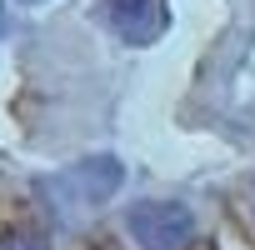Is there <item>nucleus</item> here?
Segmentation results:
<instances>
[{
	"label": "nucleus",
	"mask_w": 255,
	"mask_h": 250,
	"mask_svg": "<svg viewBox=\"0 0 255 250\" xmlns=\"http://www.w3.org/2000/svg\"><path fill=\"white\" fill-rule=\"evenodd\" d=\"M25 5H45V0H25Z\"/></svg>",
	"instance_id": "nucleus-5"
},
{
	"label": "nucleus",
	"mask_w": 255,
	"mask_h": 250,
	"mask_svg": "<svg viewBox=\"0 0 255 250\" xmlns=\"http://www.w3.org/2000/svg\"><path fill=\"white\" fill-rule=\"evenodd\" d=\"M0 250H45V240L30 235V230H10L5 240H0Z\"/></svg>",
	"instance_id": "nucleus-4"
},
{
	"label": "nucleus",
	"mask_w": 255,
	"mask_h": 250,
	"mask_svg": "<svg viewBox=\"0 0 255 250\" xmlns=\"http://www.w3.org/2000/svg\"><path fill=\"white\" fill-rule=\"evenodd\" d=\"M125 180V165L120 155H85L75 165H65L60 175L45 180L50 195H65V205H105Z\"/></svg>",
	"instance_id": "nucleus-2"
},
{
	"label": "nucleus",
	"mask_w": 255,
	"mask_h": 250,
	"mask_svg": "<svg viewBox=\"0 0 255 250\" xmlns=\"http://www.w3.org/2000/svg\"><path fill=\"white\" fill-rule=\"evenodd\" d=\"M125 230L140 250H185L195 240V210L185 200H140L125 210Z\"/></svg>",
	"instance_id": "nucleus-1"
},
{
	"label": "nucleus",
	"mask_w": 255,
	"mask_h": 250,
	"mask_svg": "<svg viewBox=\"0 0 255 250\" xmlns=\"http://www.w3.org/2000/svg\"><path fill=\"white\" fill-rule=\"evenodd\" d=\"M105 10V25L125 40V45H155L165 30H170V10L165 0H100Z\"/></svg>",
	"instance_id": "nucleus-3"
}]
</instances>
